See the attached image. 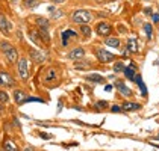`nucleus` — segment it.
Instances as JSON below:
<instances>
[{
    "label": "nucleus",
    "mask_w": 159,
    "mask_h": 151,
    "mask_svg": "<svg viewBox=\"0 0 159 151\" xmlns=\"http://www.w3.org/2000/svg\"><path fill=\"white\" fill-rule=\"evenodd\" d=\"M146 2H148V0H146Z\"/></svg>",
    "instance_id": "37"
},
{
    "label": "nucleus",
    "mask_w": 159,
    "mask_h": 151,
    "mask_svg": "<svg viewBox=\"0 0 159 151\" xmlns=\"http://www.w3.org/2000/svg\"><path fill=\"white\" fill-rule=\"evenodd\" d=\"M14 83H15L14 79L6 71H0V86L9 88V86H14Z\"/></svg>",
    "instance_id": "9"
},
{
    "label": "nucleus",
    "mask_w": 159,
    "mask_h": 151,
    "mask_svg": "<svg viewBox=\"0 0 159 151\" xmlns=\"http://www.w3.org/2000/svg\"><path fill=\"white\" fill-rule=\"evenodd\" d=\"M123 110H126V112H136V110H139L143 106L139 104V103H134V101H124L121 104Z\"/></svg>",
    "instance_id": "11"
},
{
    "label": "nucleus",
    "mask_w": 159,
    "mask_h": 151,
    "mask_svg": "<svg viewBox=\"0 0 159 151\" xmlns=\"http://www.w3.org/2000/svg\"><path fill=\"white\" fill-rule=\"evenodd\" d=\"M39 5V0H23V6L27 9H32V8H37Z\"/></svg>",
    "instance_id": "22"
},
{
    "label": "nucleus",
    "mask_w": 159,
    "mask_h": 151,
    "mask_svg": "<svg viewBox=\"0 0 159 151\" xmlns=\"http://www.w3.org/2000/svg\"><path fill=\"white\" fill-rule=\"evenodd\" d=\"M126 50L129 51V53H136V51H138L136 39H132V38H129V39H127V42H126Z\"/></svg>",
    "instance_id": "17"
},
{
    "label": "nucleus",
    "mask_w": 159,
    "mask_h": 151,
    "mask_svg": "<svg viewBox=\"0 0 159 151\" xmlns=\"http://www.w3.org/2000/svg\"><path fill=\"white\" fill-rule=\"evenodd\" d=\"M0 50H2V53L5 54L6 61H8L9 63H15L17 61H18V53H17V49L14 47L11 42H8V41L0 42Z\"/></svg>",
    "instance_id": "1"
},
{
    "label": "nucleus",
    "mask_w": 159,
    "mask_h": 151,
    "mask_svg": "<svg viewBox=\"0 0 159 151\" xmlns=\"http://www.w3.org/2000/svg\"><path fill=\"white\" fill-rule=\"evenodd\" d=\"M35 23H37L38 29H49L50 27V21L44 17H35Z\"/></svg>",
    "instance_id": "16"
},
{
    "label": "nucleus",
    "mask_w": 159,
    "mask_h": 151,
    "mask_svg": "<svg viewBox=\"0 0 159 151\" xmlns=\"http://www.w3.org/2000/svg\"><path fill=\"white\" fill-rule=\"evenodd\" d=\"M9 101V95L6 94V91H0V103H8Z\"/></svg>",
    "instance_id": "27"
},
{
    "label": "nucleus",
    "mask_w": 159,
    "mask_h": 151,
    "mask_svg": "<svg viewBox=\"0 0 159 151\" xmlns=\"http://www.w3.org/2000/svg\"><path fill=\"white\" fill-rule=\"evenodd\" d=\"M114 86H115V88L118 89V92L121 94L123 97H132V95H134L132 89H130V88H127V86H126V83H124L123 80H117Z\"/></svg>",
    "instance_id": "8"
},
{
    "label": "nucleus",
    "mask_w": 159,
    "mask_h": 151,
    "mask_svg": "<svg viewBox=\"0 0 159 151\" xmlns=\"http://www.w3.org/2000/svg\"><path fill=\"white\" fill-rule=\"evenodd\" d=\"M25 151H34V148H32V147H29V148H26Z\"/></svg>",
    "instance_id": "36"
},
{
    "label": "nucleus",
    "mask_w": 159,
    "mask_h": 151,
    "mask_svg": "<svg viewBox=\"0 0 159 151\" xmlns=\"http://www.w3.org/2000/svg\"><path fill=\"white\" fill-rule=\"evenodd\" d=\"M124 68H126V65H124L123 62H120V61L114 63V73H123Z\"/></svg>",
    "instance_id": "25"
},
{
    "label": "nucleus",
    "mask_w": 159,
    "mask_h": 151,
    "mask_svg": "<svg viewBox=\"0 0 159 151\" xmlns=\"http://www.w3.org/2000/svg\"><path fill=\"white\" fill-rule=\"evenodd\" d=\"M96 107L97 109H105V107H109V104H108V101H97Z\"/></svg>",
    "instance_id": "28"
},
{
    "label": "nucleus",
    "mask_w": 159,
    "mask_h": 151,
    "mask_svg": "<svg viewBox=\"0 0 159 151\" xmlns=\"http://www.w3.org/2000/svg\"><path fill=\"white\" fill-rule=\"evenodd\" d=\"M12 95H14V100H15L17 104H23V103H26V100H27V94H26L25 91H21V89H15Z\"/></svg>",
    "instance_id": "13"
},
{
    "label": "nucleus",
    "mask_w": 159,
    "mask_h": 151,
    "mask_svg": "<svg viewBox=\"0 0 159 151\" xmlns=\"http://www.w3.org/2000/svg\"><path fill=\"white\" fill-rule=\"evenodd\" d=\"M152 20H153V23L159 24V12H153V14H152Z\"/></svg>",
    "instance_id": "30"
},
{
    "label": "nucleus",
    "mask_w": 159,
    "mask_h": 151,
    "mask_svg": "<svg viewBox=\"0 0 159 151\" xmlns=\"http://www.w3.org/2000/svg\"><path fill=\"white\" fill-rule=\"evenodd\" d=\"M111 112H114V113L123 112V107H121V106H118V104H114V106L111 107Z\"/></svg>",
    "instance_id": "29"
},
{
    "label": "nucleus",
    "mask_w": 159,
    "mask_h": 151,
    "mask_svg": "<svg viewBox=\"0 0 159 151\" xmlns=\"http://www.w3.org/2000/svg\"><path fill=\"white\" fill-rule=\"evenodd\" d=\"M94 54H96V59H97L100 63H109V62H114L117 59V56L114 53L108 51L106 49H96L94 50Z\"/></svg>",
    "instance_id": "3"
},
{
    "label": "nucleus",
    "mask_w": 159,
    "mask_h": 151,
    "mask_svg": "<svg viewBox=\"0 0 159 151\" xmlns=\"http://www.w3.org/2000/svg\"><path fill=\"white\" fill-rule=\"evenodd\" d=\"M55 79H56V71H55V70H49L47 74H46V82L55 80Z\"/></svg>",
    "instance_id": "26"
},
{
    "label": "nucleus",
    "mask_w": 159,
    "mask_h": 151,
    "mask_svg": "<svg viewBox=\"0 0 159 151\" xmlns=\"http://www.w3.org/2000/svg\"><path fill=\"white\" fill-rule=\"evenodd\" d=\"M3 109H5L3 107V103H0V112H3Z\"/></svg>",
    "instance_id": "35"
},
{
    "label": "nucleus",
    "mask_w": 159,
    "mask_h": 151,
    "mask_svg": "<svg viewBox=\"0 0 159 151\" xmlns=\"http://www.w3.org/2000/svg\"><path fill=\"white\" fill-rule=\"evenodd\" d=\"M29 37H30V39H32L37 45H41V37H39V33H38V32L30 30V32H29Z\"/></svg>",
    "instance_id": "23"
},
{
    "label": "nucleus",
    "mask_w": 159,
    "mask_h": 151,
    "mask_svg": "<svg viewBox=\"0 0 159 151\" xmlns=\"http://www.w3.org/2000/svg\"><path fill=\"white\" fill-rule=\"evenodd\" d=\"M17 70H18V76L23 80H27V77H29V61H27V58H20L18 59Z\"/></svg>",
    "instance_id": "5"
},
{
    "label": "nucleus",
    "mask_w": 159,
    "mask_h": 151,
    "mask_svg": "<svg viewBox=\"0 0 159 151\" xmlns=\"http://www.w3.org/2000/svg\"><path fill=\"white\" fill-rule=\"evenodd\" d=\"M105 44L108 47H112V49H121V39L117 37H106L105 38Z\"/></svg>",
    "instance_id": "10"
},
{
    "label": "nucleus",
    "mask_w": 159,
    "mask_h": 151,
    "mask_svg": "<svg viewBox=\"0 0 159 151\" xmlns=\"http://www.w3.org/2000/svg\"><path fill=\"white\" fill-rule=\"evenodd\" d=\"M74 67H76V68H88V67H89V63H86V62H84V63H74Z\"/></svg>",
    "instance_id": "31"
},
{
    "label": "nucleus",
    "mask_w": 159,
    "mask_h": 151,
    "mask_svg": "<svg viewBox=\"0 0 159 151\" xmlns=\"http://www.w3.org/2000/svg\"><path fill=\"white\" fill-rule=\"evenodd\" d=\"M11 30H12V24L9 23V20L6 18V15L0 14V32L3 35H9Z\"/></svg>",
    "instance_id": "6"
},
{
    "label": "nucleus",
    "mask_w": 159,
    "mask_h": 151,
    "mask_svg": "<svg viewBox=\"0 0 159 151\" xmlns=\"http://www.w3.org/2000/svg\"><path fill=\"white\" fill-rule=\"evenodd\" d=\"M65 0H52V3H64Z\"/></svg>",
    "instance_id": "33"
},
{
    "label": "nucleus",
    "mask_w": 159,
    "mask_h": 151,
    "mask_svg": "<svg viewBox=\"0 0 159 151\" xmlns=\"http://www.w3.org/2000/svg\"><path fill=\"white\" fill-rule=\"evenodd\" d=\"M96 33L102 38L109 37L111 33H112V26H111V23H108V21H100V23H97L96 24Z\"/></svg>",
    "instance_id": "4"
},
{
    "label": "nucleus",
    "mask_w": 159,
    "mask_h": 151,
    "mask_svg": "<svg viewBox=\"0 0 159 151\" xmlns=\"http://www.w3.org/2000/svg\"><path fill=\"white\" fill-rule=\"evenodd\" d=\"M88 82H94V83H105V77L100 74H89L85 77Z\"/></svg>",
    "instance_id": "19"
},
{
    "label": "nucleus",
    "mask_w": 159,
    "mask_h": 151,
    "mask_svg": "<svg viewBox=\"0 0 159 151\" xmlns=\"http://www.w3.org/2000/svg\"><path fill=\"white\" fill-rule=\"evenodd\" d=\"M123 74L126 76V79L127 80H135V76H136V67H135L134 63H130L129 67H126L124 68V71H123Z\"/></svg>",
    "instance_id": "14"
},
{
    "label": "nucleus",
    "mask_w": 159,
    "mask_h": 151,
    "mask_svg": "<svg viewBox=\"0 0 159 151\" xmlns=\"http://www.w3.org/2000/svg\"><path fill=\"white\" fill-rule=\"evenodd\" d=\"M84 56H85V49H82V47H74L73 50L67 54V58L70 61H80V59H84Z\"/></svg>",
    "instance_id": "7"
},
{
    "label": "nucleus",
    "mask_w": 159,
    "mask_h": 151,
    "mask_svg": "<svg viewBox=\"0 0 159 151\" xmlns=\"http://www.w3.org/2000/svg\"><path fill=\"white\" fill-rule=\"evenodd\" d=\"M105 89H106V91H111V89H112V86H111V85H108V86H105Z\"/></svg>",
    "instance_id": "34"
},
{
    "label": "nucleus",
    "mask_w": 159,
    "mask_h": 151,
    "mask_svg": "<svg viewBox=\"0 0 159 151\" xmlns=\"http://www.w3.org/2000/svg\"><path fill=\"white\" fill-rule=\"evenodd\" d=\"M143 29H144V32H146L147 39H152V38H153V26H152V23H144Z\"/></svg>",
    "instance_id": "21"
},
{
    "label": "nucleus",
    "mask_w": 159,
    "mask_h": 151,
    "mask_svg": "<svg viewBox=\"0 0 159 151\" xmlns=\"http://www.w3.org/2000/svg\"><path fill=\"white\" fill-rule=\"evenodd\" d=\"M80 33H82V37L85 38H89L91 37V33H93V30H91V27H89V24H80Z\"/></svg>",
    "instance_id": "20"
},
{
    "label": "nucleus",
    "mask_w": 159,
    "mask_h": 151,
    "mask_svg": "<svg viewBox=\"0 0 159 151\" xmlns=\"http://www.w3.org/2000/svg\"><path fill=\"white\" fill-rule=\"evenodd\" d=\"M93 20V14L89 12L88 9H76L71 14V21L76 24H88Z\"/></svg>",
    "instance_id": "2"
},
{
    "label": "nucleus",
    "mask_w": 159,
    "mask_h": 151,
    "mask_svg": "<svg viewBox=\"0 0 159 151\" xmlns=\"http://www.w3.org/2000/svg\"><path fill=\"white\" fill-rule=\"evenodd\" d=\"M144 14H146V15H150V17H152V14H153L152 8H146V9H144Z\"/></svg>",
    "instance_id": "32"
},
{
    "label": "nucleus",
    "mask_w": 159,
    "mask_h": 151,
    "mask_svg": "<svg viewBox=\"0 0 159 151\" xmlns=\"http://www.w3.org/2000/svg\"><path fill=\"white\" fill-rule=\"evenodd\" d=\"M71 38H76V32H74V30H71V29L64 30V32H62V35H61L62 45H64V47H67V45H68V41H70Z\"/></svg>",
    "instance_id": "12"
},
{
    "label": "nucleus",
    "mask_w": 159,
    "mask_h": 151,
    "mask_svg": "<svg viewBox=\"0 0 159 151\" xmlns=\"http://www.w3.org/2000/svg\"><path fill=\"white\" fill-rule=\"evenodd\" d=\"M3 150H5V151H18V148H17V145H15L14 142H11V140H6V142L3 144Z\"/></svg>",
    "instance_id": "24"
},
{
    "label": "nucleus",
    "mask_w": 159,
    "mask_h": 151,
    "mask_svg": "<svg viewBox=\"0 0 159 151\" xmlns=\"http://www.w3.org/2000/svg\"><path fill=\"white\" fill-rule=\"evenodd\" d=\"M29 54H30V59H32L35 63H43L44 62V59H46V58H44V54H43V53H39L38 50H30L29 51Z\"/></svg>",
    "instance_id": "15"
},
{
    "label": "nucleus",
    "mask_w": 159,
    "mask_h": 151,
    "mask_svg": "<svg viewBox=\"0 0 159 151\" xmlns=\"http://www.w3.org/2000/svg\"><path fill=\"white\" fill-rule=\"evenodd\" d=\"M134 82H136V85L139 86L141 92H143V97H146V95H147V88H146V85H144V82H143V79H141V76H139V74L135 76V80H134Z\"/></svg>",
    "instance_id": "18"
}]
</instances>
